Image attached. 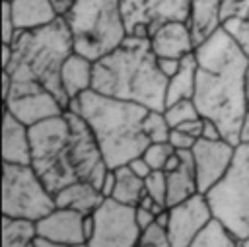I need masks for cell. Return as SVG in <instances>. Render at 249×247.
Listing matches in <instances>:
<instances>
[{
    "mask_svg": "<svg viewBox=\"0 0 249 247\" xmlns=\"http://www.w3.org/2000/svg\"><path fill=\"white\" fill-rule=\"evenodd\" d=\"M196 54L191 53L181 58V66L175 76L167 80V91H165V105H171L181 99H193L196 89Z\"/></svg>",
    "mask_w": 249,
    "mask_h": 247,
    "instance_id": "23",
    "label": "cell"
},
{
    "mask_svg": "<svg viewBox=\"0 0 249 247\" xmlns=\"http://www.w3.org/2000/svg\"><path fill=\"white\" fill-rule=\"evenodd\" d=\"M196 89L195 103L204 119H212L226 140L239 144L247 115V70L249 56L220 27L196 45Z\"/></svg>",
    "mask_w": 249,
    "mask_h": 247,
    "instance_id": "1",
    "label": "cell"
},
{
    "mask_svg": "<svg viewBox=\"0 0 249 247\" xmlns=\"http://www.w3.org/2000/svg\"><path fill=\"white\" fill-rule=\"evenodd\" d=\"M12 76L8 74V72H2V101L10 95V91H12Z\"/></svg>",
    "mask_w": 249,
    "mask_h": 247,
    "instance_id": "42",
    "label": "cell"
},
{
    "mask_svg": "<svg viewBox=\"0 0 249 247\" xmlns=\"http://www.w3.org/2000/svg\"><path fill=\"white\" fill-rule=\"evenodd\" d=\"M214 218V210L204 193H196L191 198L169 206L167 235L171 245L187 247Z\"/></svg>",
    "mask_w": 249,
    "mask_h": 247,
    "instance_id": "12",
    "label": "cell"
},
{
    "mask_svg": "<svg viewBox=\"0 0 249 247\" xmlns=\"http://www.w3.org/2000/svg\"><path fill=\"white\" fill-rule=\"evenodd\" d=\"M173 152H175V148L169 142H150L142 156L152 165L154 171H163L167 165V159L173 156Z\"/></svg>",
    "mask_w": 249,
    "mask_h": 247,
    "instance_id": "29",
    "label": "cell"
},
{
    "mask_svg": "<svg viewBox=\"0 0 249 247\" xmlns=\"http://www.w3.org/2000/svg\"><path fill=\"white\" fill-rule=\"evenodd\" d=\"M136 247H138V245H136Z\"/></svg>",
    "mask_w": 249,
    "mask_h": 247,
    "instance_id": "46",
    "label": "cell"
},
{
    "mask_svg": "<svg viewBox=\"0 0 249 247\" xmlns=\"http://www.w3.org/2000/svg\"><path fill=\"white\" fill-rule=\"evenodd\" d=\"M93 229H95V218H93V212H91V214H86V216H84V235H86V243H88V239L93 235Z\"/></svg>",
    "mask_w": 249,
    "mask_h": 247,
    "instance_id": "38",
    "label": "cell"
},
{
    "mask_svg": "<svg viewBox=\"0 0 249 247\" xmlns=\"http://www.w3.org/2000/svg\"><path fill=\"white\" fill-rule=\"evenodd\" d=\"M12 49V62L2 72H8L16 82H33L47 88L68 109L70 101L64 93L60 78L66 58L76 51L68 19L60 16L41 29L19 31Z\"/></svg>",
    "mask_w": 249,
    "mask_h": 247,
    "instance_id": "5",
    "label": "cell"
},
{
    "mask_svg": "<svg viewBox=\"0 0 249 247\" xmlns=\"http://www.w3.org/2000/svg\"><path fill=\"white\" fill-rule=\"evenodd\" d=\"M247 109H249V70H247Z\"/></svg>",
    "mask_w": 249,
    "mask_h": 247,
    "instance_id": "45",
    "label": "cell"
},
{
    "mask_svg": "<svg viewBox=\"0 0 249 247\" xmlns=\"http://www.w3.org/2000/svg\"><path fill=\"white\" fill-rule=\"evenodd\" d=\"M64 18L70 23L76 51L91 60L109 53L126 37L121 0H76Z\"/></svg>",
    "mask_w": 249,
    "mask_h": 247,
    "instance_id": "6",
    "label": "cell"
},
{
    "mask_svg": "<svg viewBox=\"0 0 249 247\" xmlns=\"http://www.w3.org/2000/svg\"><path fill=\"white\" fill-rule=\"evenodd\" d=\"M214 216L241 239L249 235V142L235 146V156L224 179L206 193Z\"/></svg>",
    "mask_w": 249,
    "mask_h": 247,
    "instance_id": "7",
    "label": "cell"
},
{
    "mask_svg": "<svg viewBox=\"0 0 249 247\" xmlns=\"http://www.w3.org/2000/svg\"><path fill=\"white\" fill-rule=\"evenodd\" d=\"M115 183H117V173H115V169H107V173H105V177H103V181H101V187H99L105 198H111V196H113Z\"/></svg>",
    "mask_w": 249,
    "mask_h": 247,
    "instance_id": "37",
    "label": "cell"
},
{
    "mask_svg": "<svg viewBox=\"0 0 249 247\" xmlns=\"http://www.w3.org/2000/svg\"><path fill=\"white\" fill-rule=\"evenodd\" d=\"M222 0H191L189 27L196 45L206 41L212 33L222 27Z\"/></svg>",
    "mask_w": 249,
    "mask_h": 247,
    "instance_id": "20",
    "label": "cell"
},
{
    "mask_svg": "<svg viewBox=\"0 0 249 247\" xmlns=\"http://www.w3.org/2000/svg\"><path fill=\"white\" fill-rule=\"evenodd\" d=\"M103 200H105V196H103L101 189L89 181H76V183L60 189L54 194L56 206L72 208V210H78L82 214L95 212Z\"/></svg>",
    "mask_w": 249,
    "mask_h": 247,
    "instance_id": "21",
    "label": "cell"
},
{
    "mask_svg": "<svg viewBox=\"0 0 249 247\" xmlns=\"http://www.w3.org/2000/svg\"><path fill=\"white\" fill-rule=\"evenodd\" d=\"M62 88L68 101L80 97L82 93L89 91L93 86V60L78 51H74L64 66H62Z\"/></svg>",
    "mask_w": 249,
    "mask_h": 247,
    "instance_id": "18",
    "label": "cell"
},
{
    "mask_svg": "<svg viewBox=\"0 0 249 247\" xmlns=\"http://www.w3.org/2000/svg\"><path fill=\"white\" fill-rule=\"evenodd\" d=\"M138 247H173L171 241H163V243H154V245H138Z\"/></svg>",
    "mask_w": 249,
    "mask_h": 247,
    "instance_id": "43",
    "label": "cell"
},
{
    "mask_svg": "<svg viewBox=\"0 0 249 247\" xmlns=\"http://www.w3.org/2000/svg\"><path fill=\"white\" fill-rule=\"evenodd\" d=\"M191 0H121L126 35L148 37L169 21H187Z\"/></svg>",
    "mask_w": 249,
    "mask_h": 247,
    "instance_id": "9",
    "label": "cell"
},
{
    "mask_svg": "<svg viewBox=\"0 0 249 247\" xmlns=\"http://www.w3.org/2000/svg\"><path fill=\"white\" fill-rule=\"evenodd\" d=\"M68 111L80 115L88 123L109 169L126 165L132 158L142 156L150 144L144 134V117L148 109L138 103L89 89L72 99Z\"/></svg>",
    "mask_w": 249,
    "mask_h": 247,
    "instance_id": "4",
    "label": "cell"
},
{
    "mask_svg": "<svg viewBox=\"0 0 249 247\" xmlns=\"http://www.w3.org/2000/svg\"><path fill=\"white\" fill-rule=\"evenodd\" d=\"M126 165H128V167H130V169H132V171H134L138 177H142V179H146V177H148V175L154 171V169H152V165H150V163L144 159V156H136V158H132V159H130Z\"/></svg>",
    "mask_w": 249,
    "mask_h": 247,
    "instance_id": "34",
    "label": "cell"
},
{
    "mask_svg": "<svg viewBox=\"0 0 249 247\" xmlns=\"http://www.w3.org/2000/svg\"><path fill=\"white\" fill-rule=\"evenodd\" d=\"M179 154H181V165L173 171H165L167 173V208L175 206L198 193L193 150H185Z\"/></svg>",
    "mask_w": 249,
    "mask_h": 247,
    "instance_id": "19",
    "label": "cell"
},
{
    "mask_svg": "<svg viewBox=\"0 0 249 247\" xmlns=\"http://www.w3.org/2000/svg\"><path fill=\"white\" fill-rule=\"evenodd\" d=\"M51 2H53V4H54V8L58 10V14L64 18V16L72 10V6H74V2H76V0H51Z\"/></svg>",
    "mask_w": 249,
    "mask_h": 247,
    "instance_id": "39",
    "label": "cell"
},
{
    "mask_svg": "<svg viewBox=\"0 0 249 247\" xmlns=\"http://www.w3.org/2000/svg\"><path fill=\"white\" fill-rule=\"evenodd\" d=\"M134 212H136V222H138L140 231L146 229L148 226H152L156 222V216H158L156 212H152V210H148L144 206H134Z\"/></svg>",
    "mask_w": 249,
    "mask_h": 247,
    "instance_id": "35",
    "label": "cell"
},
{
    "mask_svg": "<svg viewBox=\"0 0 249 247\" xmlns=\"http://www.w3.org/2000/svg\"><path fill=\"white\" fill-rule=\"evenodd\" d=\"M187 247H237V237L226 224L214 218Z\"/></svg>",
    "mask_w": 249,
    "mask_h": 247,
    "instance_id": "26",
    "label": "cell"
},
{
    "mask_svg": "<svg viewBox=\"0 0 249 247\" xmlns=\"http://www.w3.org/2000/svg\"><path fill=\"white\" fill-rule=\"evenodd\" d=\"M37 237L35 222L2 216V247H37Z\"/></svg>",
    "mask_w": 249,
    "mask_h": 247,
    "instance_id": "25",
    "label": "cell"
},
{
    "mask_svg": "<svg viewBox=\"0 0 249 247\" xmlns=\"http://www.w3.org/2000/svg\"><path fill=\"white\" fill-rule=\"evenodd\" d=\"M2 70H6L8 66H10V62H12V56H14V49H12V45H4L2 43Z\"/></svg>",
    "mask_w": 249,
    "mask_h": 247,
    "instance_id": "40",
    "label": "cell"
},
{
    "mask_svg": "<svg viewBox=\"0 0 249 247\" xmlns=\"http://www.w3.org/2000/svg\"><path fill=\"white\" fill-rule=\"evenodd\" d=\"M91 89L146 109L163 111L167 78L158 66L150 39L126 35L115 49L95 58Z\"/></svg>",
    "mask_w": 249,
    "mask_h": 247,
    "instance_id": "3",
    "label": "cell"
},
{
    "mask_svg": "<svg viewBox=\"0 0 249 247\" xmlns=\"http://www.w3.org/2000/svg\"><path fill=\"white\" fill-rule=\"evenodd\" d=\"M84 216L78 210L54 206L45 218L37 220V235L54 243H66V245H78L86 243L84 235Z\"/></svg>",
    "mask_w": 249,
    "mask_h": 247,
    "instance_id": "14",
    "label": "cell"
},
{
    "mask_svg": "<svg viewBox=\"0 0 249 247\" xmlns=\"http://www.w3.org/2000/svg\"><path fill=\"white\" fill-rule=\"evenodd\" d=\"M158 66H160L161 74L169 80L171 76L177 74V70L181 66V58H158Z\"/></svg>",
    "mask_w": 249,
    "mask_h": 247,
    "instance_id": "36",
    "label": "cell"
},
{
    "mask_svg": "<svg viewBox=\"0 0 249 247\" xmlns=\"http://www.w3.org/2000/svg\"><path fill=\"white\" fill-rule=\"evenodd\" d=\"M95 229L88 239V247H136L140 241V228L134 206L105 198L93 212Z\"/></svg>",
    "mask_w": 249,
    "mask_h": 247,
    "instance_id": "10",
    "label": "cell"
},
{
    "mask_svg": "<svg viewBox=\"0 0 249 247\" xmlns=\"http://www.w3.org/2000/svg\"><path fill=\"white\" fill-rule=\"evenodd\" d=\"M146 194L152 196L156 202L167 206V173L165 171H152L144 179Z\"/></svg>",
    "mask_w": 249,
    "mask_h": 247,
    "instance_id": "30",
    "label": "cell"
},
{
    "mask_svg": "<svg viewBox=\"0 0 249 247\" xmlns=\"http://www.w3.org/2000/svg\"><path fill=\"white\" fill-rule=\"evenodd\" d=\"M144 134L150 142H167L171 134V124L165 119L163 111L148 109L144 117Z\"/></svg>",
    "mask_w": 249,
    "mask_h": 247,
    "instance_id": "28",
    "label": "cell"
},
{
    "mask_svg": "<svg viewBox=\"0 0 249 247\" xmlns=\"http://www.w3.org/2000/svg\"><path fill=\"white\" fill-rule=\"evenodd\" d=\"M2 163L31 165V134L29 126L4 111L2 121Z\"/></svg>",
    "mask_w": 249,
    "mask_h": 247,
    "instance_id": "16",
    "label": "cell"
},
{
    "mask_svg": "<svg viewBox=\"0 0 249 247\" xmlns=\"http://www.w3.org/2000/svg\"><path fill=\"white\" fill-rule=\"evenodd\" d=\"M202 119H204V117H202ZM200 138H202V140H222V138H224V134H222L220 126H218L212 119H204Z\"/></svg>",
    "mask_w": 249,
    "mask_h": 247,
    "instance_id": "33",
    "label": "cell"
},
{
    "mask_svg": "<svg viewBox=\"0 0 249 247\" xmlns=\"http://www.w3.org/2000/svg\"><path fill=\"white\" fill-rule=\"evenodd\" d=\"M235 156V144L230 140H198L193 148L198 193H208L230 171Z\"/></svg>",
    "mask_w": 249,
    "mask_h": 247,
    "instance_id": "13",
    "label": "cell"
},
{
    "mask_svg": "<svg viewBox=\"0 0 249 247\" xmlns=\"http://www.w3.org/2000/svg\"><path fill=\"white\" fill-rule=\"evenodd\" d=\"M37 247H88V243H78V245H66V243H54L43 237H37Z\"/></svg>",
    "mask_w": 249,
    "mask_h": 247,
    "instance_id": "41",
    "label": "cell"
},
{
    "mask_svg": "<svg viewBox=\"0 0 249 247\" xmlns=\"http://www.w3.org/2000/svg\"><path fill=\"white\" fill-rule=\"evenodd\" d=\"M12 82V91L4 99V111L12 113L23 124L33 126L66 111L60 99L47 88L33 82Z\"/></svg>",
    "mask_w": 249,
    "mask_h": 247,
    "instance_id": "11",
    "label": "cell"
},
{
    "mask_svg": "<svg viewBox=\"0 0 249 247\" xmlns=\"http://www.w3.org/2000/svg\"><path fill=\"white\" fill-rule=\"evenodd\" d=\"M10 4L18 31L41 29L60 18L51 0H6Z\"/></svg>",
    "mask_w": 249,
    "mask_h": 247,
    "instance_id": "17",
    "label": "cell"
},
{
    "mask_svg": "<svg viewBox=\"0 0 249 247\" xmlns=\"http://www.w3.org/2000/svg\"><path fill=\"white\" fill-rule=\"evenodd\" d=\"M150 45L158 58H183L196 49L187 21L163 23L150 35Z\"/></svg>",
    "mask_w": 249,
    "mask_h": 247,
    "instance_id": "15",
    "label": "cell"
},
{
    "mask_svg": "<svg viewBox=\"0 0 249 247\" xmlns=\"http://www.w3.org/2000/svg\"><path fill=\"white\" fill-rule=\"evenodd\" d=\"M237 247H249V235H247V237L237 239Z\"/></svg>",
    "mask_w": 249,
    "mask_h": 247,
    "instance_id": "44",
    "label": "cell"
},
{
    "mask_svg": "<svg viewBox=\"0 0 249 247\" xmlns=\"http://www.w3.org/2000/svg\"><path fill=\"white\" fill-rule=\"evenodd\" d=\"M222 29L249 56V0H222Z\"/></svg>",
    "mask_w": 249,
    "mask_h": 247,
    "instance_id": "22",
    "label": "cell"
},
{
    "mask_svg": "<svg viewBox=\"0 0 249 247\" xmlns=\"http://www.w3.org/2000/svg\"><path fill=\"white\" fill-rule=\"evenodd\" d=\"M115 173H117V183H115V191H113V196L111 198L117 200V202H121V204L138 206V202L146 194L144 179L138 177L128 165L117 167Z\"/></svg>",
    "mask_w": 249,
    "mask_h": 247,
    "instance_id": "24",
    "label": "cell"
},
{
    "mask_svg": "<svg viewBox=\"0 0 249 247\" xmlns=\"http://www.w3.org/2000/svg\"><path fill=\"white\" fill-rule=\"evenodd\" d=\"M163 113H165L167 123L171 124V128L181 126V124H185V123H191V121L202 117V115L198 113V107H196L195 99H181V101H175V103H171V105H165Z\"/></svg>",
    "mask_w": 249,
    "mask_h": 247,
    "instance_id": "27",
    "label": "cell"
},
{
    "mask_svg": "<svg viewBox=\"0 0 249 247\" xmlns=\"http://www.w3.org/2000/svg\"><path fill=\"white\" fill-rule=\"evenodd\" d=\"M198 140L200 138H196V136H193V134H189V132H185L181 128H171V134H169V140L167 142L177 152H185V150H193Z\"/></svg>",
    "mask_w": 249,
    "mask_h": 247,
    "instance_id": "32",
    "label": "cell"
},
{
    "mask_svg": "<svg viewBox=\"0 0 249 247\" xmlns=\"http://www.w3.org/2000/svg\"><path fill=\"white\" fill-rule=\"evenodd\" d=\"M54 194L47 189L33 165L4 163L2 216L37 222L54 210Z\"/></svg>",
    "mask_w": 249,
    "mask_h": 247,
    "instance_id": "8",
    "label": "cell"
},
{
    "mask_svg": "<svg viewBox=\"0 0 249 247\" xmlns=\"http://www.w3.org/2000/svg\"><path fill=\"white\" fill-rule=\"evenodd\" d=\"M18 33L19 31L16 27V21H14L10 4L6 0H2V43L4 45H12L14 39L18 37Z\"/></svg>",
    "mask_w": 249,
    "mask_h": 247,
    "instance_id": "31",
    "label": "cell"
},
{
    "mask_svg": "<svg viewBox=\"0 0 249 247\" xmlns=\"http://www.w3.org/2000/svg\"><path fill=\"white\" fill-rule=\"evenodd\" d=\"M29 134L31 165L53 194L76 181H89L101 187L109 167L88 123L80 115L66 109L29 126Z\"/></svg>",
    "mask_w": 249,
    "mask_h": 247,
    "instance_id": "2",
    "label": "cell"
}]
</instances>
